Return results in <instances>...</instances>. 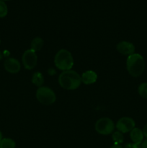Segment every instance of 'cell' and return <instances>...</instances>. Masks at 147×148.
<instances>
[{"instance_id":"7402d4cb","label":"cell","mask_w":147,"mask_h":148,"mask_svg":"<svg viewBox=\"0 0 147 148\" xmlns=\"http://www.w3.org/2000/svg\"><path fill=\"white\" fill-rule=\"evenodd\" d=\"M2 134H1V132H0V143H1V141L2 140Z\"/></svg>"},{"instance_id":"30bf717a","label":"cell","mask_w":147,"mask_h":148,"mask_svg":"<svg viewBox=\"0 0 147 148\" xmlns=\"http://www.w3.org/2000/svg\"><path fill=\"white\" fill-rule=\"evenodd\" d=\"M82 82L85 85H91L95 83L97 79V75L92 70H88L84 72L81 77Z\"/></svg>"},{"instance_id":"6da1fadb","label":"cell","mask_w":147,"mask_h":148,"mask_svg":"<svg viewBox=\"0 0 147 148\" xmlns=\"http://www.w3.org/2000/svg\"><path fill=\"white\" fill-rule=\"evenodd\" d=\"M82 79L79 74L74 70L63 71L59 77V83L63 89L73 90L80 86Z\"/></svg>"},{"instance_id":"9a60e30c","label":"cell","mask_w":147,"mask_h":148,"mask_svg":"<svg viewBox=\"0 0 147 148\" xmlns=\"http://www.w3.org/2000/svg\"><path fill=\"white\" fill-rule=\"evenodd\" d=\"M112 138L113 142L115 143V144L116 145H120L124 141V137L122 135V133H121L119 131L114 132L112 133Z\"/></svg>"},{"instance_id":"ba28073f","label":"cell","mask_w":147,"mask_h":148,"mask_svg":"<svg viewBox=\"0 0 147 148\" xmlns=\"http://www.w3.org/2000/svg\"><path fill=\"white\" fill-rule=\"evenodd\" d=\"M4 66L5 70L11 74L17 73L21 69V64L19 61L12 57H9L5 59L4 62Z\"/></svg>"},{"instance_id":"52a82bcc","label":"cell","mask_w":147,"mask_h":148,"mask_svg":"<svg viewBox=\"0 0 147 148\" xmlns=\"http://www.w3.org/2000/svg\"><path fill=\"white\" fill-rule=\"evenodd\" d=\"M135 126V121L133 119L130 117H122L117 122L116 128L121 133H127L133 130Z\"/></svg>"},{"instance_id":"5b68a950","label":"cell","mask_w":147,"mask_h":148,"mask_svg":"<svg viewBox=\"0 0 147 148\" xmlns=\"http://www.w3.org/2000/svg\"><path fill=\"white\" fill-rule=\"evenodd\" d=\"M115 130L114 122L109 118H101L95 124V130L97 132L102 135H108L113 132Z\"/></svg>"},{"instance_id":"603a6c76","label":"cell","mask_w":147,"mask_h":148,"mask_svg":"<svg viewBox=\"0 0 147 148\" xmlns=\"http://www.w3.org/2000/svg\"><path fill=\"white\" fill-rule=\"evenodd\" d=\"M2 58H3V53L0 51V60H1V59H2Z\"/></svg>"},{"instance_id":"cb8c5ba5","label":"cell","mask_w":147,"mask_h":148,"mask_svg":"<svg viewBox=\"0 0 147 148\" xmlns=\"http://www.w3.org/2000/svg\"><path fill=\"white\" fill-rule=\"evenodd\" d=\"M1 1H10V0H1Z\"/></svg>"},{"instance_id":"d6986e66","label":"cell","mask_w":147,"mask_h":148,"mask_svg":"<svg viewBox=\"0 0 147 148\" xmlns=\"http://www.w3.org/2000/svg\"><path fill=\"white\" fill-rule=\"evenodd\" d=\"M143 133H144V136L147 138V124H146L145 127H144V130H143Z\"/></svg>"},{"instance_id":"2e32d148","label":"cell","mask_w":147,"mask_h":148,"mask_svg":"<svg viewBox=\"0 0 147 148\" xmlns=\"http://www.w3.org/2000/svg\"><path fill=\"white\" fill-rule=\"evenodd\" d=\"M138 93L143 98L147 99V82H144L139 85Z\"/></svg>"},{"instance_id":"8992f818","label":"cell","mask_w":147,"mask_h":148,"mask_svg":"<svg viewBox=\"0 0 147 148\" xmlns=\"http://www.w3.org/2000/svg\"><path fill=\"white\" fill-rule=\"evenodd\" d=\"M22 62L24 67L26 69H33L35 67L37 62V56L36 52L32 49H28L24 52L22 57Z\"/></svg>"},{"instance_id":"4fadbf2b","label":"cell","mask_w":147,"mask_h":148,"mask_svg":"<svg viewBox=\"0 0 147 148\" xmlns=\"http://www.w3.org/2000/svg\"><path fill=\"white\" fill-rule=\"evenodd\" d=\"M32 82L38 88L43 86L44 83V77L41 72H37L33 74V77H32Z\"/></svg>"},{"instance_id":"7c38bea8","label":"cell","mask_w":147,"mask_h":148,"mask_svg":"<svg viewBox=\"0 0 147 148\" xmlns=\"http://www.w3.org/2000/svg\"><path fill=\"white\" fill-rule=\"evenodd\" d=\"M43 44H44V41L43 39L40 37H36L31 41L30 49L35 52L38 51L43 48Z\"/></svg>"},{"instance_id":"e0dca14e","label":"cell","mask_w":147,"mask_h":148,"mask_svg":"<svg viewBox=\"0 0 147 148\" xmlns=\"http://www.w3.org/2000/svg\"><path fill=\"white\" fill-rule=\"evenodd\" d=\"M8 13V7L4 1L0 0V18L6 17Z\"/></svg>"},{"instance_id":"7a4b0ae2","label":"cell","mask_w":147,"mask_h":148,"mask_svg":"<svg viewBox=\"0 0 147 148\" xmlns=\"http://www.w3.org/2000/svg\"><path fill=\"white\" fill-rule=\"evenodd\" d=\"M128 73L134 77L141 76L145 69V61L139 53H133L128 56L126 61Z\"/></svg>"},{"instance_id":"277c9868","label":"cell","mask_w":147,"mask_h":148,"mask_svg":"<svg viewBox=\"0 0 147 148\" xmlns=\"http://www.w3.org/2000/svg\"><path fill=\"white\" fill-rule=\"evenodd\" d=\"M37 100L43 105H51L56 101L54 91L48 87L42 86L38 88L36 92Z\"/></svg>"},{"instance_id":"d4e9b609","label":"cell","mask_w":147,"mask_h":148,"mask_svg":"<svg viewBox=\"0 0 147 148\" xmlns=\"http://www.w3.org/2000/svg\"><path fill=\"white\" fill-rule=\"evenodd\" d=\"M0 44H1V40H0Z\"/></svg>"},{"instance_id":"ac0fdd59","label":"cell","mask_w":147,"mask_h":148,"mask_svg":"<svg viewBox=\"0 0 147 148\" xmlns=\"http://www.w3.org/2000/svg\"><path fill=\"white\" fill-rule=\"evenodd\" d=\"M124 148H141V144H136V143H127Z\"/></svg>"},{"instance_id":"ffe728a7","label":"cell","mask_w":147,"mask_h":148,"mask_svg":"<svg viewBox=\"0 0 147 148\" xmlns=\"http://www.w3.org/2000/svg\"><path fill=\"white\" fill-rule=\"evenodd\" d=\"M141 148H147V140L142 142V143H141Z\"/></svg>"},{"instance_id":"44dd1931","label":"cell","mask_w":147,"mask_h":148,"mask_svg":"<svg viewBox=\"0 0 147 148\" xmlns=\"http://www.w3.org/2000/svg\"><path fill=\"white\" fill-rule=\"evenodd\" d=\"M110 148H123L120 145H116V144H114L112 147H110Z\"/></svg>"},{"instance_id":"5bb4252c","label":"cell","mask_w":147,"mask_h":148,"mask_svg":"<svg viewBox=\"0 0 147 148\" xmlns=\"http://www.w3.org/2000/svg\"><path fill=\"white\" fill-rule=\"evenodd\" d=\"M16 143L10 138H3L0 143V148H15Z\"/></svg>"},{"instance_id":"8fae6325","label":"cell","mask_w":147,"mask_h":148,"mask_svg":"<svg viewBox=\"0 0 147 148\" xmlns=\"http://www.w3.org/2000/svg\"><path fill=\"white\" fill-rule=\"evenodd\" d=\"M130 137L133 143L136 144H141L144 140V133L142 130L138 128H134L133 130L130 132Z\"/></svg>"},{"instance_id":"9c48e42d","label":"cell","mask_w":147,"mask_h":148,"mask_svg":"<svg viewBox=\"0 0 147 148\" xmlns=\"http://www.w3.org/2000/svg\"><path fill=\"white\" fill-rule=\"evenodd\" d=\"M117 50L122 55H126V56H130V55L134 53L135 51V46L132 43L125 40H122L117 45Z\"/></svg>"},{"instance_id":"3957f363","label":"cell","mask_w":147,"mask_h":148,"mask_svg":"<svg viewBox=\"0 0 147 148\" xmlns=\"http://www.w3.org/2000/svg\"><path fill=\"white\" fill-rule=\"evenodd\" d=\"M55 66L61 71L71 70L74 66V59L71 53L66 49H61L55 56Z\"/></svg>"}]
</instances>
